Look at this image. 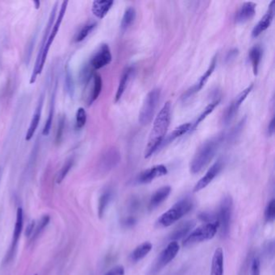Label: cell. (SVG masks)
<instances>
[{"instance_id": "6da1fadb", "label": "cell", "mask_w": 275, "mask_h": 275, "mask_svg": "<svg viewBox=\"0 0 275 275\" xmlns=\"http://www.w3.org/2000/svg\"><path fill=\"white\" fill-rule=\"evenodd\" d=\"M170 119L171 103L168 101L160 110L159 113L157 114L153 123V128L149 134L148 144L145 148V158H149L161 147V143L163 142L168 128L170 126Z\"/></svg>"}, {"instance_id": "7a4b0ae2", "label": "cell", "mask_w": 275, "mask_h": 275, "mask_svg": "<svg viewBox=\"0 0 275 275\" xmlns=\"http://www.w3.org/2000/svg\"><path fill=\"white\" fill-rule=\"evenodd\" d=\"M223 139L224 135L219 134L209 139L201 145L190 162V170L192 174H198L211 162L223 142Z\"/></svg>"}, {"instance_id": "3957f363", "label": "cell", "mask_w": 275, "mask_h": 275, "mask_svg": "<svg viewBox=\"0 0 275 275\" xmlns=\"http://www.w3.org/2000/svg\"><path fill=\"white\" fill-rule=\"evenodd\" d=\"M193 207H194V203L191 199L189 198H185L178 203H176L166 212H164L157 219L156 225L158 228L170 227L172 224H174L179 219H182L186 214H188L192 210Z\"/></svg>"}, {"instance_id": "277c9868", "label": "cell", "mask_w": 275, "mask_h": 275, "mask_svg": "<svg viewBox=\"0 0 275 275\" xmlns=\"http://www.w3.org/2000/svg\"><path fill=\"white\" fill-rule=\"evenodd\" d=\"M218 229L219 224L217 220L204 223L203 225L192 230L188 236L185 238L182 242V245L188 247L197 243L211 240L215 236V234L217 233Z\"/></svg>"}, {"instance_id": "5b68a950", "label": "cell", "mask_w": 275, "mask_h": 275, "mask_svg": "<svg viewBox=\"0 0 275 275\" xmlns=\"http://www.w3.org/2000/svg\"><path fill=\"white\" fill-rule=\"evenodd\" d=\"M232 211H233V201L232 197H223L220 206H219V214L217 220L219 224V235L222 238L228 236L230 231V225L232 221Z\"/></svg>"}, {"instance_id": "8992f818", "label": "cell", "mask_w": 275, "mask_h": 275, "mask_svg": "<svg viewBox=\"0 0 275 275\" xmlns=\"http://www.w3.org/2000/svg\"><path fill=\"white\" fill-rule=\"evenodd\" d=\"M160 98H161V90L158 88L152 90L146 95L145 101L143 103L141 112L139 114L140 124L142 125H147L151 122L159 103Z\"/></svg>"}, {"instance_id": "52a82bcc", "label": "cell", "mask_w": 275, "mask_h": 275, "mask_svg": "<svg viewBox=\"0 0 275 275\" xmlns=\"http://www.w3.org/2000/svg\"><path fill=\"white\" fill-rule=\"evenodd\" d=\"M179 252V244L177 241H170L166 248L157 256L149 269L148 275H157L164 267L171 262Z\"/></svg>"}, {"instance_id": "ba28073f", "label": "cell", "mask_w": 275, "mask_h": 275, "mask_svg": "<svg viewBox=\"0 0 275 275\" xmlns=\"http://www.w3.org/2000/svg\"><path fill=\"white\" fill-rule=\"evenodd\" d=\"M68 5V1H63L62 2L60 11H59V13H58V18H57V20H55V22H54V25H53L51 32H50V36L48 38L46 46L44 48L42 58H41V62H40L39 68H38L39 75H41L42 71H43L44 67H45V64H46V59H47L48 54H49V50H50V47L52 46L53 42H54V39L56 38L57 34H58V31H59V29H60L63 18H64L65 14L67 13Z\"/></svg>"}, {"instance_id": "9c48e42d", "label": "cell", "mask_w": 275, "mask_h": 275, "mask_svg": "<svg viewBox=\"0 0 275 275\" xmlns=\"http://www.w3.org/2000/svg\"><path fill=\"white\" fill-rule=\"evenodd\" d=\"M121 160L120 151L115 147L106 149L98 161V170L101 174H107L118 166Z\"/></svg>"}, {"instance_id": "30bf717a", "label": "cell", "mask_w": 275, "mask_h": 275, "mask_svg": "<svg viewBox=\"0 0 275 275\" xmlns=\"http://www.w3.org/2000/svg\"><path fill=\"white\" fill-rule=\"evenodd\" d=\"M58 2L55 3V5L53 7L51 13H50V18H49V21H48L47 25H46V29H45V33H44L43 38H42V43L40 45L39 52H38V57H37V59H36L34 71H33V73H32L31 78H30V84H34V83H36V81H37V78H38V75H39L38 68H39L40 62H41V58H42L44 48L46 46L48 38H49V36H50V32H51V29H52L53 28V25H54V22H55L57 11H58Z\"/></svg>"}, {"instance_id": "8fae6325", "label": "cell", "mask_w": 275, "mask_h": 275, "mask_svg": "<svg viewBox=\"0 0 275 275\" xmlns=\"http://www.w3.org/2000/svg\"><path fill=\"white\" fill-rule=\"evenodd\" d=\"M112 60V53L109 46L108 44H103L91 58L89 64L94 71H97L108 66Z\"/></svg>"}, {"instance_id": "7c38bea8", "label": "cell", "mask_w": 275, "mask_h": 275, "mask_svg": "<svg viewBox=\"0 0 275 275\" xmlns=\"http://www.w3.org/2000/svg\"><path fill=\"white\" fill-rule=\"evenodd\" d=\"M252 88H253V85H250L245 88L244 91L239 94V95L234 100L232 104L228 106V108L226 109L223 116V124H228L233 120L234 117L237 113L238 110L240 108L241 104L244 103V100H246L247 96L252 91Z\"/></svg>"}, {"instance_id": "4fadbf2b", "label": "cell", "mask_w": 275, "mask_h": 275, "mask_svg": "<svg viewBox=\"0 0 275 275\" xmlns=\"http://www.w3.org/2000/svg\"><path fill=\"white\" fill-rule=\"evenodd\" d=\"M223 163L222 160H218L216 162H215L211 166V168H209V170H207V173L205 174L203 178L197 182L196 185L194 187V192H199L200 190L204 189L205 187H207L214 180V178L220 173L222 169H223Z\"/></svg>"}, {"instance_id": "5bb4252c", "label": "cell", "mask_w": 275, "mask_h": 275, "mask_svg": "<svg viewBox=\"0 0 275 275\" xmlns=\"http://www.w3.org/2000/svg\"><path fill=\"white\" fill-rule=\"evenodd\" d=\"M167 173L168 170L166 166L164 165H157L149 168L148 170H144L142 173L139 174L137 181L141 184H147L156 178L166 175Z\"/></svg>"}, {"instance_id": "9a60e30c", "label": "cell", "mask_w": 275, "mask_h": 275, "mask_svg": "<svg viewBox=\"0 0 275 275\" xmlns=\"http://www.w3.org/2000/svg\"><path fill=\"white\" fill-rule=\"evenodd\" d=\"M216 64H217V57H214L213 59L211 61V63H210V66H209L208 68H207L206 72L203 74L202 76H201L200 79H199V82L193 86L190 89H189L188 91H186V93L184 94V95L182 96V100H186L190 98L191 95H194V94L199 92L203 87H204L205 84L207 83V80H208L209 78L211 77V75L213 74L214 71H215V67H216Z\"/></svg>"}, {"instance_id": "2e32d148", "label": "cell", "mask_w": 275, "mask_h": 275, "mask_svg": "<svg viewBox=\"0 0 275 275\" xmlns=\"http://www.w3.org/2000/svg\"><path fill=\"white\" fill-rule=\"evenodd\" d=\"M23 209L19 207V208L17 209V221H16V224H15L12 245H11L10 249H9V254L7 256L8 261H10L11 259L13 258V255L15 254V252H16V249L17 248V244H18V241H19L20 237H21V232H22V229H23Z\"/></svg>"}, {"instance_id": "e0dca14e", "label": "cell", "mask_w": 275, "mask_h": 275, "mask_svg": "<svg viewBox=\"0 0 275 275\" xmlns=\"http://www.w3.org/2000/svg\"><path fill=\"white\" fill-rule=\"evenodd\" d=\"M274 1H272L270 3L267 13L264 15V17L259 21L257 25L252 29V38H257L270 26L271 24L273 22V17H274Z\"/></svg>"}, {"instance_id": "ac0fdd59", "label": "cell", "mask_w": 275, "mask_h": 275, "mask_svg": "<svg viewBox=\"0 0 275 275\" xmlns=\"http://www.w3.org/2000/svg\"><path fill=\"white\" fill-rule=\"evenodd\" d=\"M44 100H45V94L42 93V95H41V96H40L38 105H37L35 112H34V115H33V118H32L31 122H30L29 128H28L26 137H25V140L27 141H30V140L33 138L34 134H35L36 131L38 129L40 120H41V116H42Z\"/></svg>"}, {"instance_id": "d6986e66", "label": "cell", "mask_w": 275, "mask_h": 275, "mask_svg": "<svg viewBox=\"0 0 275 275\" xmlns=\"http://www.w3.org/2000/svg\"><path fill=\"white\" fill-rule=\"evenodd\" d=\"M255 13H256V5L254 3H244L236 13L235 21L236 24L245 23L253 18Z\"/></svg>"}, {"instance_id": "ffe728a7", "label": "cell", "mask_w": 275, "mask_h": 275, "mask_svg": "<svg viewBox=\"0 0 275 275\" xmlns=\"http://www.w3.org/2000/svg\"><path fill=\"white\" fill-rule=\"evenodd\" d=\"M195 221L188 220V221L182 222L177 228H174V231L170 235V240L171 241H177L188 236L190 232L192 231L195 227Z\"/></svg>"}, {"instance_id": "44dd1931", "label": "cell", "mask_w": 275, "mask_h": 275, "mask_svg": "<svg viewBox=\"0 0 275 275\" xmlns=\"http://www.w3.org/2000/svg\"><path fill=\"white\" fill-rule=\"evenodd\" d=\"M114 5L109 0H95L92 4V13L99 19H104Z\"/></svg>"}, {"instance_id": "7402d4cb", "label": "cell", "mask_w": 275, "mask_h": 275, "mask_svg": "<svg viewBox=\"0 0 275 275\" xmlns=\"http://www.w3.org/2000/svg\"><path fill=\"white\" fill-rule=\"evenodd\" d=\"M133 68L132 67H126L123 71L122 75L120 77L118 88L116 91V96H115V102L116 103L120 101L124 92L126 91L127 87H128V83L130 81L131 76L133 75Z\"/></svg>"}, {"instance_id": "603a6c76", "label": "cell", "mask_w": 275, "mask_h": 275, "mask_svg": "<svg viewBox=\"0 0 275 275\" xmlns=\"http://www.w3.org/2000/svg\"><path fill=\"white\" fill-rule=\"evenodd\" d=\"M171 192V187L169 186H162L156 191L149 201V207L150 210L156 208L167 199Z\"/></svg>"}, {"instance_id": "cb8c5ba5", "label": "cell", "mask_w": 275, "mask_h": 275, "mask_svg": "<svg viewBox=\"0 0 275 275\" xmlns=\"http://www.w3.org/2000/svg\"><path fill=\"white\" fill-rule=\"evenodd\" d=\"M92 80H93V86H92L91 93L88 96V100H87V105L88 106H91L95 100H97L98 98L100 97L102 88H103V79L99 73H94Z\"/></svg>"}, {"instance_id": "d4e9b609", "label": "cell", "mask_w": 275, "mask_h": 275, "mask_svg": "<svg viewBox=\"0 0 275 275\" xmlns=\"http://www.w3.org/2000/svg\"><path fill=\"white\" fill-rule=\"evenodd\" d=\"M57 87H58V82L55 83L54 90H53L52 96H51V100H50V111H49L48 118L46 120V124L44 126L43 132H42V134L44 136H48V135L50 134V130H51V128H52L54 109H55V101H56Z\"/></svg>"}, {"instance_id": "484cf974", "label": "cell", "mask_w": 275, "mask_h": 275, "mask_svg": "<svg viewBox=\"0 0 275 275\" xmlns=\"http://www.w3.org/2000/svg\"><path fill=\"white\" fill-rule=\"evenodd\" d=\"M211 275H223V252L221 248L215 249L211 261Z\"/></svg>"}, {"instance_id": "4316f807", "label": "cell", "mask_w": 275, "mask_h": 275, "mask_svg": "<svg viewBox=\"0 0 275 275\" xmlns=\"http://www.w3.org/2000/svg\"><path fill=\"white\" fill-rule=\"evenodd\" d=\"M152 248H153V245H152L150 242H144V243L140 244L137 248H135L133 252L131 253V261H133V262L141 261L144 257L149 254L150 251L152 250Z\"/></svg>"}, {"instance_id": "83f0119b", "label": "cell", "mask_w": 275, "mask_h": 275, "mask_svg": "<svg viewBox=\"0 0 275 275\" xmlns=\"http://www.w3.org/2000/svg\"><path fill=\"white\" fill-rule=\"evenodd\" d=\"M191 126H192V124L190 123H186V124H182L178 128H176L167 137L164 139L163 142L161 143V147L160 148L169 145L170 143L173 142L176 139L182 137V135L186 134V133L190 132Z\"/></svg>"}, {"instance_id": "f1b7e54d", "label": "cell", "mask_w": 275, "mask_h": 275, "mask_svg": "<svg viewBox=\"0 0 275 275\" xmlns=\"http://www.w3.org/2000/svg\"><path fill=\"white\" fill-rule=\"evenodd\" d=\"M262 54V49H261V46H259L252 47L249 51V54H248L249 60H250L252 70H253V74L255 75H257V73H258L259 65L261 62Z\"/></svg>"}, {"instance_id": "f546056e", "label": "cell", "mask_w": 275, "mask_h": 275, "mask_svg": "<svg viewBox=\"0 0 275 275\" xmlns=\"http://www.w3.org/2000/svg\"><path fill=\"white\" fill-rule=\"evenodd\" d=\"M97 26L96 22H89V23L85 24L83 27H81L79 31L77 32L74 38V42L75 43H79L86 39V38L90 35L91 32L93 31L94 29Z\"/></svg>"}, {"instance_id": "4dcf8cb0", "label": "cell", "mask_w": 275, "mask_h": 275, "mask_svg": "<svg viewBox=\"0 0 275 275\" xmlns=\"http://www.w3.org/2000/svg\"><path fill=\"white\" fill-rule=\"evenodd\" d=\"M95 72V71H94L89 63L84 65L81 70L80 74H79V81H80L81 85L83 86L85 88L89 85Z\"/></svg>"}, {"instance_id": "1f68e13d", "label": "cell", "mask_w": 275, "mask_h": 275, "mask_svg": "<svg viewBox=\"0 0 275 275\" xmlns=\"http://www.w3.org/2000/svg\"><path fill=\"white\" fill-rule=\"evenodd\" d=\"M65 87L67 90V94L71 98L75 95V81L73 78L72 73L69 64H67L65 67Z\"/></svg>"}, {"instance_id": "d6a6232c", "label": "cell", "mask_w": 275, "mask_h": 275, "mask_svg": "<svg viewBox=\"0 0 275 275\" xmlns=\"http://www.w3.org/2000/svg\"><path fill=\"white\" fill-rule=\"evenodd\" d=\"M136 17H137V13H136L135 9L130 7L126 9L124 17H123L122 21H121V29L123 31L127 30L131 25H133L136 20Z\"/></svg>"}, {"instance_id": "836d02e7", "label": "cell", "mask_w": 275, "mask_h": 275, "mask_svg": "<svg viewBox=\"0 0 275 275\" xmlns=\"http://www.w3.org/2000/svg\"><path fill=\"white\" fill-rule=\"evenodd\" d=\"M219 102H220V100H215V101L212 102L211 104H208V105L205 108V109L203 110V112L199 115L196 121L194 123V124H192L190 131L195 130V128L198 127V125H199L202 121H203L205 119L207 118V116H208V115L211 114V112H213L214 109L216 108V106H218V104H219Z\"/></svg>"}, {"instance_id": "e575fe53", "label": "cell", "mask_w": 275, "mask_h": 275, "mask_svg": "<svg viewBox=\"0 0 275 275\" xmlns=\"http://www.w3.org/2000/svg\"><path fill=\"white\" fill-rule=\"evenodd\" d=\"M112 191H110V190H107L100 196V200H99V207H98V214L100 218L104 216L106 209L108 207L110 201L112 199Z\"/></svg>"}, {"instance_id": "d590c367", "label": "cell", "mask_w": 275, "mask_h": 275, "mask_svg": "<svg viewBox=\"0 0 275 275\" xmlns=\"http://www.w3.org/2000/svg\"><path fill=\"white\" fill-rule=\"evenodd\" d=\"M50 221V216L49 215H45L41 218L38 223H36L35 228H34V233L32 235V240H34L42 234L44 229L46 228V226L49 224Z\"/></svg>"}, {"instance_id": "8d00e7d4", "label": "cell", "mask_w": 275, "mask_h": 275, "mask_svg": "<svg viewBox=\"0 0 275 275\" xmlns=\"http://www.w3.org/2000/svg\"><path fill=\"white\" fill-rule=\"evenodd\" d=\"M74 163H75V159L73 157L69 158L65 162L60 171L58 172V176H57V183H59V184L62 183V181L64 180L65 178L67 177L69 172L71 170V168L74 166Z\"/></svg>"}, {"instance_id": "74e56055", "label": "cell", "mask_w": 275, "mask_h": 275, "mask_svg": "<svg viewBox=\"0 0 275 275\" xmlns=\"http://www.w3.org/2000/svg\"><path fill=\"white\" fill-rule=\"evenodd\" d=\"M65 126H66V116L62 115L58 120V128H57L56 137H55V143L57 145H60L62 143L63 135H64Z\"/></svg>"}, {"instance_id": "f35d334b", "label": "cell", "mask_w": 275, "mask_h": 275, "mask_svg": "<svg viewBox=\"0 0 275 275\" xmlns=\"http://www.w3.org/2000/svg\"><path fill=\"white\" fill-rule=\"evenodd\" d=\"M87 112L83 108H79L77 110L76 120H75V128L76 129H81L85 126L87 123Z\"/></svg>"}, {"instance_id": "ab89813d", "label": "cell", "mask_w": 275, "mask_h": 275, "mask_svg": "<svg viewBox=\"0 0 275 275\" xmlns=\"http://www.w3.org/2000/svg\"><path fill=\"white\" fill-rule=\"evenodd\" d=\"M275 219V200L272 199L265 210V219L267 223H272Z\"/></svg>"}, {"instance_id": "60d3db41", "label": "cell", "mask_w": 275, "mask_h": 275, "mask_svg": "<svg viewBox=\"0 0 275 275\" xmlns=\"http://www.w3.org/2000/svg\"><path fill=\"white\" fill-rule=\"evenodd\" d=\"M244 123H245V119L241 120V121L239 122V124L232 129V132H231V134L229 135V138H228L229 141H234V140H236V137L241 133V130L243 129V128H244Z\"/></svg>"}, {"instance_id": "b9f144b4", "label": "cell", "mask_w": 275, "mask_h": 275, "mask_svg": "<svg viewBox=\"0 0 275 275\" xmlns=\"http://www.w3.org/2000/svg\"><path fill=\"white\" fill-rule=\"evenodd\" d=\"M251 275H260V261L255 257L251 265Z\"/></svg>"}, {"instance_id": "7bdbcfd3", "label": "cell", "mask_w": 275, "mask_h": 275, "mask_svg": "<svg viewBox=\"0 0 275 275\" xmlns=\"http://www.w3.org/2000/svg\"><path fill=\"white\" fill-rule=\"evenodd\" d=\"M105 275H124V268L123 265H117L110 269Z\"/></svg>"}, {"instance_id": "ee69618b", "label": "cell", "mask_w": 275, "mask_h": 275, "mask_svg": "<svg viewBox=\"0 0 275 275\" xmlns=\"http://www.w3.org/2000/svg\"><path fill=\"white\" fill-rule=\"evenodd\" d=\"M238 54H239V51H238L237 49H232V50H230L229 52L227 54V56H226V62H232L234 59H236V57L238 56Z\"/></svg>"}, {"instance_id": "f6af8a7d", "label": "cell", "mask_w": 275, "mask_h": 275, "mask_svg": "<svg viewBox=\"0 0 275 275\" xmlns=\"http://www.w3.org/2000/svg\"><path fill=\"white\" fill-rule=\"evenodd\" d=\"M36 221L35 220H33V221L30 222L28 225L27 228H26V232H25V235L28 237H31L32 235L34 233V228H35L36 226Z\"/></svg>"}, {"instance_id": "bcb514c9", "label": "cell", "mask_w": 275, "mask_h": 275, "mask_svg": "<svg viewBox=\"0 0 275 275\" xmlns=\"http://www.w3.org/2000/svg\"><path fill=\"white\" fill-rule=\"evenodd\" d=\"M268 135L269 136H273L274 133V118H272L269 122V126H268Z\"/></svg>"}, {"instance_id": "7dc6e473", "label": "cell", "mask_w": 275, "mask_h": 275, "mask_svg": "<svg viewBox=\"0 0 275 275\" xmlns=\"http://www.w3.org/2000/svg\"><path fill=\"white\" fill-rule=\"evenodd\" d=\"M135 223H136V219L133 217H129L128 218V219H125V221H124V223L126 226H132Z\"/></svg>"}, {"instance_id": "c3c4849f", "label": "cell", "mask_w": 275, "mask_h": 275, "mask_svg": "<svg viewBox=\"0 0 275 275\" xmlns=\"http://www.w3.org/2000/svg\"><path fill=\"white\" fill-rule=\"evenodd\" d=\"M34 5H35L36 9H40V6H41V2H40V1H34Z\"/></svg>"}, {"instance_id": "681fc988", "label": "cell", "mask_w": 275, "mask_h": 275, "mask_svg": "<svg viewBox=\"0 0 275 275\" xmlns=\"http://www.w3.org/2000/svg\"><path fill=\"white\" fill-rule=\"evenodd\" d=\"M36 275H37V274H36Z\"/></svg>"}]
</instances>
